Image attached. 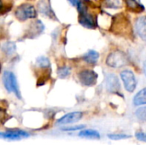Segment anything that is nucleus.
Masks as SVG:
<instances>
[{
    "label": "nucleus",
    "mask_w": 146,
    "mask_h": 145,
    "mask_svg": "<svg viewBox=\"0 0 146 145\" xmlns=\"http://www.w3.org/2000/svg\"><path fill=\"white\" fill-rule=\"evenodd\" d=\"M133 104L135 106L145 105L146 104V87L140 90L133 97Z\"/></svg>",
    "instance_id": "ddd939ff"
},
{
    "label": "nucleus",
    "mask_w": 146,
    "mask_h": 145,
    "mask_svg": "<svg viewBox=\"0 0 146 145\" xmlns=\"http://www.w3.org/2000/svg\"><path fill=\"white\" fill-rule=\"evenodd\" d=\"M79 136L85 138H91V139H99L100 134L98 131L92 129H86L81 131L79 133Z\"/></svg>",
    "instance_id": "4468645a"
},
{
    "label": "nucleus",
    "mask_w": 146,
    "mask_h": 145,
    "mask_svg": "<svg viewBox=\"0 0 146 145\" xmlns=\"http://www.w3.org/2000/svg\"><path fill=\"white\" fill-rule=\"evenodd\" d=\"M135 28L138 35L146 41V16H140L137 19L135 23Z\"/></svg>",
    "instance_id": "9d476101"
},
{
    "label": "nucleus",
    "mask_w": 146,
    "mask_h": 145,
    "mask_svg": "<svg viewBox=\"0 0 146 145\" xmlns=\"http://www.w3.org/2000/svg\"><path fill=\"white\" fill-rule=\"evenodd\" d=\"M29 134L24 131L21 130H11V131H7L6 132H2L1 133V138L7 139V140H20L22 138H28Z\"/></svg>",
    "instance_id": "6e6552de"
},
{
    "label": "nucleus",
    "mask_w": 146,
    "mask_h": 145,
    "mask_svg": "<svg viewBox=\"0 0 146 145\" xmlns=\"http://www.w3.org/2000/svg\"><path fill=\"white\" fill-rule=\"evenodd\" d=\"M109 138L112 139V140H121V139H126V138H131V136L129 135H127V134H121V133H118V134H110V135H108Z\"/></svg>",
    "instance_id": "412c9836"
},
{
    "label": "nucleus",
    "mask_w": 146,
    "mask_h": 145,
    "mask_svg": "<svg viewBox=\"0 0 146 145\" xmlns=\"http://www.w3.org/2000/svg\"><path fill=\"white\" fill-rule=\"evenodd\" d=\"M70 72H71L70 68H68L67 66H62V67H60L58 68L57 75L60 79H65L70 74Z\"/></svg>",
    "instance_id": "a211bd4d"
},
{
    "label": "nucleus",
    "mask_w": 146,
    "mask_h": 145,
    "mask_svg": "<svg viewBox=\"0 0 146 145\" xmlns=\"http://www.w3.org/2000/svg\"><path fill=\"white\" fill-rule=\"evenodd\" d=\"M78 77L83 85L92 86L97 83L98 73L92 69H84L79 73Z\"/></svg>",
    "instance_id": "39448f33"
},
{
    "label": "nucleus",
    "mask_w": 146,
    "mask_h": 145,
    "mask_svg": "<svg viewBox=\"0 0 146 145\" xmlns=\"http://www.w3.org/2000/svg\"><path fill=\"white\" fill-rule=\"evenodd\" d=\"M136 138L143 142H146V133H143V132H137L136 133Z\"/></svg>",
    "instance_id": "5701e85b"
},
{
    "label": "nucleus",
    "mask_w": 146,
    "mask_h": 145,
    "mask_svg": "<svg viewBox=\"0 0 146 145\" xmlns=\"http://www.w3.org/2000/svg\"><path fill=\"white\" fill-rule=\"evenodd\" d=\"M99 59V53L96 50H88L84 56H83V60L88 63V64H96Z\"/></svg>",
    "instance_id": "9b49d317"
},
{
    "label": "nucleus",
    "mask_w": 146,
    "mask_h": 145,
    "mask_svg": "<svg viewBox=\"0 0 146 145\" xmlns=\"http://www.w3.org/2000/svg\"><path fill=\"white\" fill-rule=\"evenodd\" d=\"M105 85L106 89L110 92H116L120 90V81L117 76L114 73H109L105 79Z\"/></svg>",
    "instance_id": "0eeeda50"
},
{
    "label": "nucleus",
    "mask_w": 146,
    "mask_h": 145,
    "mask_svg": "<svg viewBox=\"0 0 146 145\" xmlns=\"http://www.w3.org/2000/svg\"><path fill=\"white\" fill-rule=\"evenodd\" d=\"M85 126H70V127H65V128H62L63 131H76V130H80V129H82L84 128Z\"/></svg>",
    "instance_id": "4be33fe9"
},
{
    "label": "nucleus",
    "mask_w": 146,
    "mask_h": 145,
    "mask_svg": "<svg viewBox=\"0 0 146 145\" xmlns=\"http://www.w3.org/2000/svg\"><path fill=\"white\" fill-rule=\"evenodd\" d=\"M36 64L39 68H48L50 65V60L43 56H40L36 59Z\"/></svg>",
    "instance_id": "dca6fc26"
},
{
    "label": "nucleus",
    "mask_w": 146,
    "mask_h": 145,
    "mask_svg": "<svg viewBox=\"0 0 146 145\" xmlns=\"http://www.w3.org/2000/svg\"><path fill=\"white\" fill-rule=\"evenodd\" d=\"M68 2H69L73 6H78V4L80 3V0H68Z\"/></svg>",
    "instance_id": "b1692460"
},
{
    "label": "nucleus",
    "mask_w": 146,
    "mask_h": 145,
    "mask_svg": "<svg viewBox=\"0 0 146 145\" xmlns=\"http://www.w3.org/2000/svg\"><path fill=\"white\" fill-rule=\"evenodd\" d=\"M15 17L21 21H27L28 19H33L37 16V11L33 5L24 3L19 6L15 12Z\"/></svg>",
    "instance_id": "7ed1b4c3"
},
{
    "label": "nucleus",
    "mask_w": 146,
    "mask_h": 145,
    "mask_svg": "<svg viewBox=\"0 0 146 145\" xmlns=\"http://www.w3.org/2000/svg\"><path fill=\"white\" fill-rule=\"evenodd\" d=\"M129 62L127 54L120 50L110 52L106 58V64L113 68H121L125 67Z\"/></svg>",
    "instance_id": "f257e3e1"
},
{
    "label": "nucleus",
    "mask_w": 146,
    "mask_h": 145,
    "mask_svg": "<svg viewBox=\"0 0 146 145\" xmlns=\"http://www.w3.org/2000/svg\"><path fill=\"white\" fill-rule=\"evenodd\" d=\"M127 7L133 12L140 13L143 10H145V7L137 0H124Z\"/></svg>",
    "instance_id": "f8f14e48"
},
{
    "label": "nucleus",
    "mask_w": 146,
    "mask_h": 145,
    "mask_svg": "<svg viewBox=\"0 0 146 145\" xmlns=\"http://www.w3.org/2000/svg\"><path fill=\"white\" fill-rule=\"evenodd\" d=\"M79 22L81 26H83L86 28H89V29H94L97 26L94 17L92 15L88 14V12L80 14Z\"/></svg>",
    "instance_id": "1a4fd4ad"
},
{
    "label": "nucleus",
    "mask_w": 146,
    "mask_h": 145,
    "mask_svg": "<svg viewBox=\"0 0 146 145\" xmlns=\"http://www.w3.org/2000/svg\"><path fill=\"white\" fill-rule=\"evenodd\" d=\"M3 83L9 92H14L18 98H21V93L15 75L10 71H5L3 74Z\"/></svg>",
    "instance_id": "f03ea898"
},
{
    "label": "nucleus",
    "mask_w": 146,
    "mask_h": 145,
    "mask_svg": "<svg viewBox=\"0 0 146 145\" xmlns=\"http://www.w3.org/2000/svg\"><path fill=\"white\" fill-rule=\"evenodd\" d=\"M83 116V114L81 112L76 111V112H71L65 115H63L62 118H60L57 121V125H67V124H72L79 121Z\"/></svg>",
    "instance_id": "423d86ee"
},
{
    "label": "nucleus",
    "mask_w": 146,
    "mask_h": 145,
    "mask_svg": "<svg viewBox=\"0 0 146 145\" xmlns=\"http://www.w3.org/2000/svg\"><path fill=\"white\" fill-rule=\"evenodd\" d=\"M143 71H144V73L146 77V61L144 62V64H143Z\"/></svg>",
    "instance_id": "393cba45"
},
{
    "label": "nucleus",
    "mask_w": 146,
    "mask_h": 145,
    "mask_svg": "<svg viewBox=\"0 0 146 145\" xmlns=\"http://www.w3.org/2000/svg\"><path fill=\"white\" fill-rule=\"evenodd\" d=\"M135 115L139 120L146 121V106L138 109L137 111L135 112Z\"/></svg>",
    "instance_id": "aec40b11"
},
{
    "label": "nucleus",
    "mask_w": 146,
    "mask_h": 145,
    "mask_svg": "<svg viewBox=\"0 0 146 145\" xmlns=\"http://www.w3.org/2000/svg\"><path fill=\"white\" fill-rule=\"evenodd\" d=\"M106 7L110 9H118L121 6V0H104Z\"/></svg>",
    "instance_id": "6ab92c4d"
},
{
    "label": "nucleus",
    "mask_w": 146,
    "mask_h": 145,
    "mask_svg": "<svg viewBox=\"0 0 146 145\" xmlns=\"http://www.w3.org/2000/svg\"><path fill=\"white\" fill-rule=\"evenodd\" d=\"M15 49H16V46H15V44L14 42H11V41H9V42H6L3 44L2 46V50L6 54V55H13L15 52Z\"/></svg>",
    "instance_id": "2eb2a0df"
},
{
    "label": "nucleus",
    "mask_w": 146,
    "mask_h": 145,
    "mask_svg": "<svg viewBox=\"0 0 146 145\" xmlns=\"http://www.w3.org/2000/svg\"><path fill=\"white\" fill-rule=\"evenodd\" d=\"M120 76L124 84L125 89L128 92H133L137 86V80L134 73L131 70L126 69L121 72Z\"/></svg>",
    "instance_id": "20e7f679"
},
{
    "label": "nucleus",
    "mask_w": 146,
    "mask_h": 145,
    "mask_svg": "<svg viewBox=\"0 0 146 145\" xmlns=\"http://www.w3.org/2000/svg\"><path fill=\"white\" fill-rule=\"evenodd\" d=\"M38 9L41 13L46 15H50V14L51 13L52 14V11L50 8V6L47 4V3H45L44 0H41L38 4Z\"/></svg>",
    "instance_id": "f3484780"
}]
</instances>
